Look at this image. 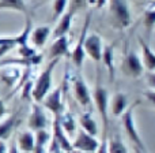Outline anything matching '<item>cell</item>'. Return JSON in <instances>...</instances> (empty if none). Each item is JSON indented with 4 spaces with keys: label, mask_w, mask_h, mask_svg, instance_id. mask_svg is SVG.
Here are the masks:
<instances>
[{
    "label": "cell",
    "mask_w": 155,
    "mask_h": 153,
    "mask_svg": "<svg viewBox=\"0 0 155 153\" xmlns=\"http://www.w3.org/2000/svg\"><path fill=\"white\" fill-rule=\"evenodd\" d=\"M136 107H137V103L136 104H132L131 107L127 108L125 112L120 116L121 124H123V127H124V130H125L128 138L135 145V148L146 152V146H144V144H143V140H142V137H140L139 131H137L136 123H135V108Z\"/></svg>",
    "instance_id": "cell-3"
},
{
    "label": "cell",
    "mask_w": 155,
    "mask_h": 153,
    "mask_svg": "<svg viewBox=\"0 0 155 153\" xmlns=\"http://www.w3.org/2000/svg\"><path fill=\"white\" fill-rule=\"evenodd\" d=\"M87 0H71V7H70V11L71 12H78L79 10H83V8H86V5H87Z\"/></svg>",
    "instance_id": "cell-29"
},
{
    "label": "cell",
    "mask_w": 155,
    "mask_h": 153,
    "mask_svg": "<svg viewBox=\"0 0 155 153\" xmlns=\"http://www.w3.org/2000/svg\"><path fill=\"white\" fill-rule=\"evenodd\" d=\"M11 43L16 44L15 37H0V47L4 45V44H11Z\"/></svg>",
    "instance_id": "cell-36"
},
{
    "label": "cell",
    "mask_w": 155,
    "mask_h": 153,
    "mask_svg": "<svg viewBox=\"0 0 155 153\" xmlns=\"http://www.w3.org/2000/svg\"><path fill=\"white\" fill-rule=\"evenodd\" d=\"M74 15H75L74 12L67 11V12H64L61 16H60V18H59V23H57V26L54 27V30H53V37L54 38L61 37V36H67L68 33H70Z\"/></svg>",
    "instance_id": "cell-16"
},
{
    "label": "cell",
    "mask_w": 155,
    "mask_h": 153,
    "mask_svg": "<svg viewBox=\"0 0 155 153\" xmlns=\"http://www.w3.org/2000/svg\"><path fill=\"white\" fill-rule=\"evenodd\" d=\"M46 2H48V0H37L38 4H44V3H46Z\"/></svg>",
    "instance_id": "cell-40"
},
{
    "label": "cell",
    "mask_w": 155,
    "mask_h": 153,
    "mask_svg": "<svg viewBox=\"0 0 155 153\" xmlns=\"http://www.w3.org/2000/svg\"><path fill=\"white\" fill-rule=\"evenodd\" d=\"M52 131H53V140L57 142V145L61 148V151L64 153H71L72 151V142H71L70 137H68V134L64 131V129L61 127V124H60L59 119L54 116V120H53V127H52Z\"/></svg>",
    "instance_id": "cell-12"
},
{
    "label": "cell",
    "mask_w": 155,
    "mask_h": 153,
    "mask_svg": "<svg viewBox=\"0 0 155 153\" xmlns=\"http://www.w3.org/2000/svg\"><path fill=\"white\" fill-rule=\"evenodd\" d=\"M19 123V115L18 113H12L8 116L5 120L0 122V141H4L12 134L14 129L18 126Z\"/></svg>",
    "instance_id": "cell-19"
},
{
    "label": "cell",
    "mask_w": 155,
    "mask_h": 153,
    "mask_svg": "<svg viewBox=\"0 0 155 153\" xmlns=\"http://www.w3.org/2000/svg\"><path fill=\"white\" fill-rule=\"evenodd\" d=\"M72 88H74V96L76 101L82 107H90L91 105V93L88 89L86 81L82 78V75L76 74L72 79Z\"/></svg>",
    "instance_id": "cell-11"
},
{
    "label": "cell",
    "mask_w": 155,
    "mask_h": 153,
    "mask_svg": "<svg viewBox=\"0 0 155 153\" xmlns=\"http://www.w3.org/2000/svg\"><path fill=\"white\" fill-rule=\"evenodd\" d=\"M90 21H91V14H87L84 19V25L82 27V33H80V37L78 40V44L74 48L72 54H71V59H72V63L75 64L76 68H82L83 63H84L86 59V54H84V48H83V44H84V38L88 33V26H90Z\"/></svg>",
    "instance_id": "cell-9"
},
{
    "label": "cell",
    "mask_w": 155,
    "mask_h": 153,
    "mask_svg": "<svg viewBox=\"0 0 155 153\" xmlns=\"http://www.w3.org/2000/svg\"><path fill=\"white\" fill-rule=\"evenodd\" d=\"M49 36H51V27L49 26H38L35 29H31L30 40H31L33 48H42L46 44V40L49 38Z\"/></svg>",
    "instance_id": "cell-15"
},
{
    "label": "cell",
    "mask_w": 155,
    "mask_h": 153,
    "mask_svg": "<svg viewBox=\"0 0 155 153\" xmlns=\"http://www.w3.org/2000/svg\"><path fill=\"white\" fill-rule=\"evenodd\" d=\"M110 21L118 30L127 29L132 23V15L127 0H110Z\"/></svg>",
    "instance_id": "cell-2"
},
{
    "label": "cell",
    "mask_w": 155,
    "mask_h": 153,
    "mask_svg": "<svg viewBox=\"0 0 155 153\" xmlns=\"http://www.w3.org/2000/svg\"><path fill=\"white\" fill-rule=\"evenodd\" d=\"M155 26V3H151L150 7L146 8L144 11V27H146V32L150 34L151 30L154 29Z\"/></svg>",
    "instance_id": "cell-26"
},
{
    "label": "cell",
    "mask_w": 155,
    "mask_h": 153,
    "mask_svg": "<svg viewBox=\"0 0 155 153\" xmlns=\"http://www.w3.org/2000/svg\"><path fill=\"white\" fill-rule=\"evenodd\" d=\"M139 43L140 47H142V62L143 66H144V70L155 71V52L148 47V44L142 37H139Z\"/></svg>",
    "instance_id": "cell-18"
},
{
    "label": "cell",
    "mask_w": 155,
    "mask_h": 153,
    "mask_svg": "<svg viewBox=\"0 0 155 153\" xmlns=\"http://www.w3.org/2000/svg\"><path fill=\"white\" fill-rule=\"evenodd\" d=\"M154 3H155V0H154Z\"/></svg>",
    "instance_id": "cell-44"
},
{
    "label": "cell",
    "mask_w": 155,
    "mask_h": 153,
    "mask_svg": "<svg viewBox=\"0 0 155 153\" xmlns=\"http://www.w3.org/2000/svg\"><path fill=\"white\" fill-rule=\"evenodd\" d=\"M21 78V70L18 67H5L0 70V81L7 88H12Z\"/></svg>",
    "instance_id": "cell-20"
},
{
    "label": "cell",
    "mask_w": 155,
    "mask_h": 153,
    "mask_svg": "<svg viewBox=\"0 0 155 153\" xmlns=\"http://www.w3.org/2000/svg\"><path fill=\"white\" fill-rule=\"evenodd\" d=\"M135 153H146V152H143V151H140V149L135 148Z\"/></svg>",
    "instance_id": "cell-41"
},
{
    "label": "cell",
    "mask_w": 155,
    "mask_h": 153,
    "mask_svg": "<svg viewBox=\"0 0 155 153\" xmlns=\"http://www.w3.org/2000/svg\"><path fill=\"white\" fill-rule=\"evenodd\" d=\"M68 5V0H53V21H57Z\"/></svg>",
    "instance_id": "cell-28"
},
{
    "label": "cell",
    "mask_w": 155,
    "mask_h": 153,
    "mask_svg": "<svg viewBox=\"0 0 155 153\" xmlns=\"http://www.w3.org/2000/svg\"><path fill=\"white\" fill-rule=\"evenodd\" d=\"M42 107L49 110L54 116L60 115L64 111V103H63V86H57L53 90H51L42 101Z\"/></svg>",
    "instance_id": "cell-7"
},
{
    "label": "cell",
    "mask_w": 155,
    "mask_h": 153,
    "mask_svg": "<svg viewBox=\"0 0 155 153\" xmlns=\"http://www.w3.org/2000/svg\"><path fill=\"white\" fill-rule=\"evenodd\" d=\"M0 10H14L22 12L25 16H31L25 0H0Z\"/></svg>",
    "instance_id": "cell-23"
},
{
    "label": "cell",
    "mask_w": 155,
    "mask_h": 153,
    "mask_svg": "<svg viewBox=\"0 0 155 153\" xmlns=\"http://www.w3.org/2000/svg\"><path fill=\"white\" fill-rule=\"evenodd\" d=\"M84 54L86 56H88L91 60L94 62H101V56H102V48H104V41H102L101 36L97 33H91L87 34L84 38Z\"/></svg>",
    "instance_id": "cell-8"
},
{
    "label": "cell",
    "mask_w": 155,
    "mask_h": 153,
    "mask_svg": "<svg viewBox=\"0 0 155 153\" xmlns=\"http://www.w3.org/2000/svg\"><path fill=\"white\" fill-rule=\"evenodd\" d=\"M98 145L99 141L97 140V137L88 134L82 129L76 133L75 140L72 141V148L82 153H94L98 148Z\"/></svg>",
    "instance_id": "cell-6"
},
{
    "label": "cell",
    "mask_w": 155,
    "mask_h": 153,
    "mask_svg": "<svg viewBox=\"0 0 155 153\" xmlns=\"http://www.w3.org/2000/svg\"><path fill=\"white\" fill-rule=\"evenodd\" d=\"M121 70L129 78H134V79L140 78L144 73V66H143L142 57L136 52L127 54L123 59V63H121Z\"/></svg>",
    "instance_id": "cell-5"
},
{
    "label": "cell",
    "mask_w": 155,
    "mask_h": 153,
    "mask_svg": "<svg viewBox=\"0 0 155 153\" xmlns=\"http://www.w3.org/2000/svg\"><path fill=\"white\" fill-rule=\"evenodd\" d=\"M34 138H35V141H34L33 153H46L48 146H49V141H51L49 133L46 130H40L34 135Z\"/></svg>",
    "instance_id": "cell-25"
},
{
    "label": "cell",
    "mask_w": 155,
    "mask_h": 153,
    "mask_svg": "<svg viewBox=\"0 0 155 153\" xmlns=\"http://www.w3.org/2000/svg\"><path fill=\"white\" fill-rule=\"evenodd\" d=\"M128 108V96L123 92H117V93L113 96L112 103H110V110H112L113 116H117L120 118L125 110Z\"/></svg>",
    "instance_id": "cell-17"
},
{
    "label": "cell",
    "mask_w": 155,
    "mask_h": 153,
    "mask_svg": "<svg viewBox=\"0 0 155 153\" xmlns=\"http://www.w3.org/2000/svg\"><path fill=\"white\" fill-rule=\"evenodd\" d=\"M71 153H82V152H79V151H76V149H72V151H71Z\"/></svg>",
    "instance_id": "cell-42"
},
{
    "label": "cell",
    "mask_w": 155,
    "mask_h": 153,
    "mask_svg": "<svg viewBox=\"0 0 155 153\" xmlns=\"http://www.w3.org/2000/svg\"><path fill=\"white\" fill-rule=\"evenodd\" d=\"M140 2H147V0H140Z\"/></svg>",
    "instance_id": "cell-43"
},
{
    "label": "cell",
    "mask_w": 155,
    "mask_h": 153,
    "mask_svg": "<svg viewBox=\"0 0 155 153\" xmlns=\"http://www.w3.org/2000/svg\"><path fill=\"white\" fill-rule=\"evenodd\" d=\"M21 151L18 149V145H16V140L11 141V145L10 148H7V153H19Z\"/></svg>",
    "instance_id": "cell-35"
},
{
    "label": "cell",
    "mask_w": 155,
    "mask_h": 153,
    "mask_svg": "<svg viewBox=\"0 0 155 153\" xmlns=\"http://www.w3.org/2000/svg\"><path fill=\"white\" fill-rule=\"evenodd\" d=\"M33 85H34V83H33L31 79L26 81V82L23 83V89H22V99H23V100H26V99H29V97H31Z\"/></svg>",
    "instance_id": "cell-30"
},
{
    "label": "cell",
    "mask_w": 155,
    "mask_h": 153,
    "mask_svg": "<svg viewBox=\"0 0 155 153\" xmlns=\"http://www.w3.org/2000/svg\"><path fill=\"white\" fill-rule=\"evenodd\" d=\"M101 62L104 63V66L106 67L107 73H109V79L110 82L114 81V45L109 44L105 45L102 48V56H101Z\"/></svg>",
    "instance_id": "cell-14"
},
{
    "label": "cell",
    "mask_w": 155,
    "mask_h": 153,
    "mask_svg": "<svg viewBox=\"0 0 155 153\" xmlns=\"http://www.w3.org/2000/svg\"><path fill=\"white\" fill-rule=\"evenodd\" d=\"M95 153H109V149H107V133H104V135H102V141L99 142Z\"/></svg>",
    "instance_id": "cell-31"
},
{
    "label": "cell",
    "mask_w": 155,
    "mask_h": 153,
    "mask_svg": "<svg viewBox=\"0 0 155 153\" xmlns=\"http://www.w3.org/2000/svg\"><path fill=\"white\" fill-rule=\"evenodd\" d=\"M143 96L155 107V90H153V89H151V90H146L144 93H143Z\"/></svg>",
    "instance_id": "cell-33"
},
{
    "label": "cell",
    "mask_w": 155,
    "mask_h": 153,
    "mask_svg": "<svg viewBox=\"0 0 155 153\" xmlns=\"http://www.w3.org/2000/svg\"><path fill=\"white\" fill-rule=\"evenodd\" d=\"M27 124H29V129L31 131L46 130V127H48V116H46L44 107L40 103H34L31 105V112H30Z\"/></svg>",
    "instance_id": "cell-10"
},
{
    "label": "cell",
    "mask_w": 155,
    "mask_h": 153,
    "mask_svg": "<svg viewBox=\"0 0 155 153\" xmlns=\"http://www.w3.org/2000/svg\"><path fill=\"white\" fill-rule=\"evenodd\" d=\"M79 123H80L82 130H84L86 133L97 137V134H98V124H97L95 119L93 118L90 111H86V112H83L82 115H80Z\"/></svg>",
    "instance_id": "cell-21"
},
{
    "label": "cell",
    "mask_w": 155,
    "mask_h": 153,
    "mask_svg": "<svg viewBox=\"0 0 155 153\" xmlns=\"http://www.w3.org/2000/svg\"><path fill=\"white\" fill-rule=\"evenodd\" d=\"M7 113V108H5V104L2 99H0V119H3Z\"/></svg>",
    "instance_id": "cell-37"
},
{
    "label": "cell",
    "mask_w": 155,
    "mask_h": 153,
    "mask_svg": "<svg viewBox=\"0 0 155 153\" xmlns=\"http://www.w3.org/2000/svg\"><path fill=\"white\" fill-rule=\"evenodd\" d=\"M70 54V40L68 36H61V37L54 38L53 44L49 49V57L53 59H60L61 56H67Z\"/></svg>",
    "instance_id": "cell-13"
},
{
    "label": "cell",
    "mask_w": 155,
    "mask_h": 153,
    "mask_svg": "<svg viewBox=\"0 0 155 153\" xmlns=\"http://www.w3.org/2000/svg\"><path fill=\"white\" fill-rule=\"evenodd\" d=\"M57 119H59L60 124H61V127L64 129V131L67 133L68 135H72L76 131V122H75V118H74V115L70 112V111H63L60 115L56 116Z\"/></svg>",
    "instance_id": "cell-24"
},
{
    "label": "cell",
    "mask_w": 155,
    "mask_h": 153,
    "mask_svg": "<svg viewBox=\"0 0 155 153\" xmlns=\"http://www.w3.org/2000/svg\"><path fill=\"white\" fill-rule=\"evenodd\" d=\"M94 101H95V107L99 112V116L104 123V133L109 131V115H107V110H109V93H107L106 88L97 82L95 89H94Z\"/></svg>",
    "instance_id": "cell-4"
},
{
    "label": "cell",
    "mask_w": 155,
    "mask_h": 153,
    "mask_svg": "<svg viewBox=\"0 0 155 153\" xmlns=\"http://www.w3.org/2000/svg\"><path fill=\"white\" fill-rule=\"evenodd\" d=\"M16 47V44L11 43V44H4V45L0 47V57H3L5 54H8V52L11 51V49H14Z\"/></svg>",
    "instance_id": "cell-32"
},
{
    "label": "cell",
    "mask_w": 155,
    "mask_h": 153,
    "mask_svg": "<svg viewBox=\"0 0 155 153\" xmlns=\"http://www.w3.org/2000/svg\"><path fill=\"white\" fill-rule=\"evenodd\" d=\"M0 153H7V145L4 141H0Z\"/></svg>",
    "instance_id": "cell-39"
},
{
    "label": "cell",
    "mask_w": 155,
    "mask_h": 153,
    "mask_svg": "<svg viewBox=\"0 0 155 153\" xmlns=\"http://www.w3.org/2000/svg\"><path fill=\"white\" fill-rule=\"evenodd\" d=\"M147 82L150 85V88H153V90H155V71H148Z\"/></svg>",
    "instance_id": "cell-34"
},
{
    "label": "cell",
    "mask_w": 155,
    "mask_h": 153,
    "mask_svg": "<svg viewBox=\"0 0 155 153\" xmlns=\"http://www.w3.org/2000/svg\"><path fill=\"white\" fill-rule=\"evenodd\" d=\"M107 149L109 153H128L124 142L121 141V138L118 135L113 137L110 141H107Z\"/></svg>",
    "instance_id": "cell-27"
},
{
    "label": "cell",
    "mask_w": 155,
    "mask_h": 153,
    "mask_svg": "<svg viewBox=\"0 0 155 153\" xmlns=\"http://www.w3.org/2000/svg\"><path fill=\"white\" fill-rule=\"evenodd\" d=\"M59 63V59H53L45 70H42V73L38 75L37 81L33 85V92H31V99L34 100V103H41L44 100V97L52 90V85H53V71L56 64Z\"/></svg>",
    "instance_id": "cell-1"
},
{
    "label": "cell",
    "mask_w": 155,
    "mask_h": 153,
    "mask_svg": "<svg viewBox=\"0 0 155 153\" xmlns=\"http://www.w3.org/2000/svg\"><path fill=\"white\" fill-rule=\"evenodd\" d=\"M107 2H109V0H95V2H94V4H95L97 8H102L104 5L107 4Z\"/></svg>",
    "instance_id": "cell-38"
},
{
    "label": "cell",
    "mask_w": 155,
    "mask_h": 153,
    "mask_svg": "<svg viewBox=\"0 0 155 153\" xmlns=\"http://www.w3.org/2000/svg\"><path fill=\"white\" fill-rule=\"evenodd\" d=\"M34 134L31 131H22L19 133L18 140H16V145H18V149L25 153H30L34 149Z\"/></svg>",
    "instance_id": "cell-22"
}]
</instances>
